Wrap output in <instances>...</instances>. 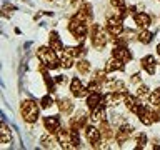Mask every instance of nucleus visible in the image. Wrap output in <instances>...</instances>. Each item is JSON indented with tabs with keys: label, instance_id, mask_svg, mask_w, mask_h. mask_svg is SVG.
Here are the masks:
<instances>
[{
	"label": "nucleus",
	"instance_id": "obj_9",
	"mask_svg": "<svg viewBox=\"0 0 160 150\" xmlns=\"http://www.w3.org/2000/svg\"><path fill=\"white\" fill-rule=\"evenodd\" d=\"M55 137H57V142L60 143V147H63V148H72V133H70L68 128L60 127L58 132L55 133Z\"/></svg>",
	"mask_w": 160,
	"mask_h": 150
},
{
	"label": "nucleus",
	"instance_id": "obj_25",
	"mask_svg": "<svg viewBox=\"0 0 160 150\" xmlns=\"http://www.w3.org/2000/svg\"><path fill=\"white\" fill-rule=\"evenodd\" d=\"M103 105L105 103H100L98 107H95L92 110V115H90V120H92V122H102V120H103V115H105Z\"/></svg>",
	"mask_w": 160,
	"mask_h": 150
},
{
	"label": "nucleus",
	"instance_id": "obj_22",
	"mask_svg": "<svg viewBox=\"0 0 160 150\" xmlns=\"http://www.w3.org/2000/svg\"><path fill=\"white\" fill-rule=\"evenodd\" d=\"M57 107L60 110V113L62 115H68V113H72V110H73V103H72V100L70 98H60L58 102H57Z\"/></svg>",
	"mask_w": 160,
	"mask_h": 150
},
{
	"label": "nucleus",
	"instance_id": "obj_13",
	"mask_svg": "<svg viewBox=\"0 0 160 150\" xmlns=\"http://www.w3.org/2000/svg\"><path fill=\"white\" fill-rule=\"evenodd\" d=\"M123 103H125V107H127V110H130V112L135 113V115L138 113V110L142 108V105H143V103H140V97H133V95H130V93L125 95Z\"/></svg>",
	"mask_w": 160,
	"mask_h": 150
},
{
	"label": "nucleus",
	"instance_id": "obj_37",
	"mask_svg": "<svg viewBox=\"0 0 160 150\" xmlns=\"http://www.w3.org/2000/svg\"><path fill=\"white\" fill-rule=\"evenodd\" d=\"M72 52H73V55L75 57H80V55H83L85 53V48L80 45V47H75V48H72Z\"/></svg>",
	"mask_w": 160,
	"mask_h": 150
},
{
	"label": "nucleus",
	"instance_id": "obj_7",
	"mask_svg": "<svg viewBox=\"0 0 160 150\" xmlns=\"http://www.w3.org/2000/svg\"><path fill=\"white\" fill-rule=\"evenodd\" d=\"M85 137H87L88 143L92 147H98V143H102V133H100L98 128H95L93 125H88L85 127Z\"/></svg>",
	"mask_w": 160,
	"mask_h": 150
},
{
	"label": "nucleus",
	"instance_id": "obj_19",
	"mask_svg": "<svg viewBox=\"0 0 160 150\" xmlns=\"http://www.w3.org/2000/svg\"><path fill=\"white\" fill-rule=\"evenodd\" d=\"M133 22H135V25H137V27H140V28H147L148 25L152 23V18H150L148 13L138 12V13L133 15Z\"/></svg>",
	"mask_w": 160,
	"mask_h": 150
},
{
	"label": "nucleus",
	"instance_id": "obj_8",
	"mask_svg": "<svg viewBox=\"0 0 160 150\" xmlns=\"http://www.w3.org/2000/svg\"><path fill=\"white\" fill-rule=\"evenodd\" d=\"M133 127L132 125H128V123H123L122 127H118L117 130V133H115V138H117V143L118 145H123L127 140L132 137V133H133Z\"/></svg>",
	"mask_w": 160,
	"mask_h": 150
},
{
	"label": "nucleus",
	"instance_id": "obj_39",
	"mask_svg": "<svg viewBox=\"0 0 160 150\" xmlns=\"http://www.w3.org/2000/svg\"><path fill=\"white\" fill-rule=\"evenodd\" d=\"M65 82H67V77H63V75H57V77H55V83L57 85L65 83Z\"/></svg>",
	"mask_w": 160,
	"mask_h": 150
},
{
	"label": "nucleus",
	"instance_id": "obj_15",
	"mask_svg": "<svg viewBox=\"0 0 160 150\" xmlns=\"http://www.w3.org/2000/svg\"><path fill=\"white\" fill-rule=\"evenodd\" d=\"M70 92H72L73 97L82 98V97H85V95L88 93V90H87V87H83V83L80 82L78 78H73L72 82H70Z\"/></svg>",
	"mask_w": 160,
	"mask_h": 150
},
{
	"label": "nucleus",
	"instance_id": "obj_21",
	"mask_svg": "<svg viewBox=\"0 0 160 150\" xmlns=\"http://www.w3.org/2000/svg\"><path fill=\"white\" fill-rule=\"evenodd\" d=\"M75 15H77L80 20H83L85 23H90L92 22V7H90L88 3H85V5H82V7L78 8V12Z\"/></svg>",
	"mask_w": 160,
	"mask_h": 150
},
{
	"label": "nucleus",
	"instance_id": "obj_30",
	"mask_svg": "<svg viewBox=\"0 0 160 150\" xmlns=\"http://www.w3.org/2000/svg\"><path fill=\"white\" fill-rule=\"evenodd\" d=\"M52 133H48V135H42L40 137V145H42L43 148H52L53 147V138L50 137Z\"/></svg>",
	"mask_w": 160,
	"mask_h": 150
},
{
	"label": "nucleus",
	"instance_id": "obj_6",
	"mask_svg": "<svg viewBox=\"0 0 160 150\" xmlns=\"http://www.w3.org/2000/svg\"><path fill=\"white\" fill-rule=\"evenodd\" d=\"M87 122H88V115L85 110H77L73 113V117L70 118V128H75V130H80V128H85L87 127Z\"/></svg>",
	"mask_w": 160,
	"mask_h": 150
},
{
	"label": "nucleus",
	"instance_id": "obj_18",
	"mask_svg": "<svg viewBox=\"0 0 160 150\" xmlns=\"http://www.w3.org/2000/svg\"><path fill=\"white\" fill-rule=\"evenodd\" d=\"M105 70H107L108 73L110 72H123V70H125V62L112 57V58L107 60V63H105Z\"/></svg>",
	"mask_w": 160,
	"mask_h": 150
},
{
	"label": "nucleus",
	"instance_id": "obj_4",
	"mask_svg": "<svg viewBox=\"0 0 160 150\" xmlns=\"http://www.w3.org/2000/svg\"><path fill=\"white\" fill-rule=\"evenodd\" d=\"M88 23H85L83 20H80L77 15H73L68 22V32L72 33V37L77 40V42H82L85 38V35L88 33Z\"/></svg>",
	"mask_w": 160,
	"mask_h": 150
},
{
	"label": "nucleus",
	"instance_id": "obj_29",
	"mask_svg": "<svg viewBox=\"0 0 160 150\" xmlns=\"http://www.w3.org/2000/svg\"><path fill=\"white\" fill-rule=\"evenodd\" d=\"M137 37H138V42L140 43H150V42H152V38H153L152 33H150L147 28H142V32H140Z\"/></svg>",
	"mask_w": 160,
	"mask_h": 150
},
{
	"label": "nucleus",
	"instance_id": "obj_31",
	"mask_svg": "<svg viewBox=\"0 0 160 150\" xmlns=\"http://www.w3.org/2000/svg\"><path fill=\"white\" fill-rule=\"evenodd\" d=\"M148 100H150V103H152L153 107H158V105H160V87H158V88H155L153 92L150 93Z\"/></svg>",
	"mask_w": 160,
	"mask_h": 150
},
{
	"label": "nucleus",
	"instance_id": "obj_14",
	"mask_svg": "<svg viewBox=\"0 0 160 150\" xmlns=\"http://www.w3.org/2000/svg\"><path fill=\"white\" fill-rule=\"evenodd\" d=\"M125 95H127L125 92H112V90H110V92L103 97V103L107 105V107H115V105L120 103L125 98Z\"/></svg>",
	"mask_w": 160,
	"mask_h": 150
},
{
	"label": "nucleus",
	"instance_id": "obj_41",
	"mask_svg": "<svg viewBox=\"0 0 160 150\" xmlns=\"http://www.w3.org/2000/svg\"><path fill=\"white\" fill-rule=\"evenodd\" d=\"M157 53H158V55H160V43H158V45H157Z\"/></svg>",
	"mask_w": 160,
	"mask_h": 150
},
{
	"label": "nucleus",
	"instance_id": "obj_1",
	"mask_svg": "<svg viewBox=\"0 0 160 150\" xmlns=\"http://www.w3.org/2000/svg\"><path fill=\"white\" fill-rule=\"evenodd\" d=\"M37 58L40 60V63H42L45 68H48V70H55V68L62 67L57 52H55L50 45L48 47H40L37 50Z\"/></svg>",
	"mask_w": 160,
	"mask_h": 150
},
{
	"label": "nucleus",
	"instance_id": "obj_35",
	"mask_svg": "<svg viewBox=\"0 0 160 150\" xmlns=\"http://www.w3.org/2000/svg\"><path fill=\"white\" fill-rule=\"evenodd\" d=\"M107 70H97V72H95V80H97V82H100V83H105V82H107Z\"/></svg>",
	"mask_w": 160,
	"mask_h": 150
},
{
	"label": "nucleus",
	"instance_id": "obj_33",
	"mask_svg": "<svg viewBox=\"0 0 160 150\" xmlns=\"http://www.w3.org/2000/svg\"><path fill=\"white\" fill-rule=\"evenodd\" d=\"M53 105V100H52V95H43L40 98V107L42 108H50Z\"/></svg>",
	"mask_w": 160,
	"mask_h": 150
},
{
	"label": "nucleus",
	"instance_id": "obj_23",
	"mask_svg": "<svg viewBox=\"0 0 160 150\" xmlns=\"http://www.w3.org/2000/svg\"><path fill=\"white\" fill-rule=\"evenodd\" d=\"M48 45H50V47H52L57 53H60V52L63 50V43H62V40H60V37L57 35V32H52V33H50Z\"/></svg>",
	"mask_w": 160,
	"mask_h": 150
},
{
	"label": "nucleus",
	"instance_id": "obj_11",
	"mask_svg": "<svg viewBox=\"0 0 160 150\" xmlns=\"http://www.w3.org/2000/svg\"><path fill=\"white\" fill-rule=\"evenodd\" d=\"M43 127H45V130H47V133L55 135L58 132V128L62 127V123H60L58 117H55V115H48V117L43 118Z\"/></svg>",
	"mask_w": 160,
	"mask_h": 150
},
{
	"label": "nucleus",
	"instance_id": "obj_24",
	"mask_svg": "<svg viewBox=\"0 0 160 150\" xmlns=\"http://www.w3.org/2000/svg\"><path fill=\"white\" fill-rule=\"evenodd\" d=\"M100 133H102V138L105 140V142H108V140L113 137V132H112L110 123L107 122V120H102V122H100Z\"/></svg>",
	"mask_w": 160,
	"mask_h": 150
},
{
	"label": "nucleus",
	"instance_id": "obj_12",
	"mask_svg": "<svg viewBox=\"0 0 160 150\" xmlns=\"http://www.w3.org/2000/svg\"><path fill=\"white\" fill-rule=\"evenodd\" d=\"M137 117H138V120H140L143 125H152V123H155V113H153V110L150 108V107H145V105H142V108L138 110Z\"/></svg>",
	"mask_w": 160,
	"mask_h": 150
},
{
	"label": "nucleus",
	"instance_id": "obj_38",
	"mask_svg": "<svg viewBox=\"0 0 160 150\" xmlns=\"http://www.w3.org/2000/svg\"><path fill=\"white\" fill-rule=\"evenodd\" d=\"M110 3H112L115 8H122V7H125V0H110Z\"/></svg>",
	"mask_w": 160,
	"mask_h": 150
},
{
	"label": "nucleus",
	"instance_id": "obj_32",
	"mask_svg": "<svg viewBox=\"0 0 160 150\" xmlns=\"http://www.w3.org/2000/svg\"><path fill=\"white\" fill-rule=\"evenodd\" d=\"M150 93H152V92L148 90L147 85H140V87L137 88V97H140V98H148Z\"/></svg>",
	"mask_w": 160,
	"mask_h": 150
},
{
	"label": "nucleus",
	"instance_id": "obj_17",
	"mask_svg": "<svg viewBox=\"0 0 160 150\" xmlns=\"http://www.w3.org/2000/svg\"><path fill=\"white\" fill-rule=\"evenodd\" d=\"M140 63H142V68L148 75H153L155 73V68H157V60H155L153 55H145V57L140 60Z\"/></svg>",
	"mask_w": 160,
	"mask_h": 150
},
{
	"label": "nucleus",
	"instance_id": "obj_5",
	"mask_svg": "<svg viewBox=\"0 0 160 150\" xmlns=\"http://www.w3.org/2000/svg\"><path fill=\"white\" fill-rule=\"evenodd\" d=\"M105 28H107L108 35L112 37H120L123 33V18H120L118 15L117 17H110L105 23Z\"/></svg>",
	"mask_w": 160,
	"mask_h": 150
},
{
	"label": "nucleus",
	"instance_id": "obj_28",
	"mask_svg": "<svg viewBox=\"0 0 160 150\" xmlns=\"http://www.w3.org/2000/svg\"><path fill=\"white\" fill-rule=\"evenodd\" d=\"M108 90H112V92H125V83L122 80H113V82H110L108 85Z\"/></svg>",
	"mask_w": 160,
	"mask_h": 150
},
{
	"label": "nucleus",
	"instance_id": "obj_36",
	"mask_svg": "<svg viewBox=\"0 0 160 150\" xmlns=\"http://www.w3.org/2000/svg\"><path fill=\"white\" fill-rule=\"evenodd\" d=\"M135 142H137V148H142L145 143H147V135L145 133H138L137 138H135Z\"/></svg>",
	"mask_w": 160,
	"mask_h": 150
},
{
	"label": "nucleus",
	"instance_id": "obj_20",
	"mask_svg": "<svg viewBox=\"0 0 160 150\" xmlns=\"http://www.w3.org/2000/svg\"><path fill=\"white\" fill-rule=\"evenodd\" d=\"M87 107L90 110H93L95 107H98L100 103H103V97H102V93L100 92H92V93H88V97H87Z\"/></svg>",
	"mask_w": 160,
	"mask_h": 150
},
{
	"label": "nucleus",
	"instance_id": "obj_3",
	"mask_svg": "<svg viewBox=\"0 0 160 150\" xmlns=\"http://www.w3.org/2000/svg\"><path fill=\"white\" fill-rule=\"evenodd\" d=\"M20 113H22L25 122L35 123L40 117V107L33 102V100H23V102L20 103Z\"/></svg>",
	"mask_w": 160,
	"mask_h": 150
},
{
	"label": "nucleus",
	"instance_id": "obj_16",
	"mask_svg": "<svg viewBox=\"0 0 160 150\" xmlns=\"http://www.w3.org/2000/svg\"><path fill=\"white\" fill-rule=\"evenodd\" d=\"M58 58H60V65H62L63 68H70L73 65L75 55L72 52V48H67V50H62V52L58 53Z\"/></svg>",
	"mask_w": 160,
	"mask_h": 150
},
{
	"label": "nucleus",
	"instance_id": "obj_40",
	"mask_svg": "<svg viewBox=\"0 0 160 150\" xmlns=\"http://www.w3.org/2000/svg\"><path fill=\"white\" fill-rule=\"evenodd\" d=\"M140 82V75L138 73H135L133 75V78H132V83H138Z\"/></svg>",
	"mask_w": 160,
	"mask_h": 150
},
{
	"label": "nucleus",
	"instance_id": "obj_26",
	"mask_svg": "<svg viewBox=\"0 0 160 150\" xmlns=\"http://www.w3.org/2000/svg\"><path fill=\"white\" fill-rule=\"evenodd\" d=\"M0 142H2V145H7L8 142H12V132L5 123H2V130H0Z\"/></svg>",
	"mask_w": 160,
	"mask_h": 150
},
{
	"label": "nucleus",
	"instance_id": "obj_2",
	"mask_svg": "<svg viewBox=\"0 0 160 150\" xmlns=\"http://www.w3.org/2000/svg\"><path fill=\"white\" fill-rule=\"evenodd\" d=\"M107 35H108L107 28H103L100 23H92V28H90V42H92V47L95 50H103L107 42H108Z\"/></svg>",
	"mask_w": 160,
	"mask_h": 150
},
{
	"label": "nucleus",
	"instance_id": "obj_10",
	"mask_svg": "<svg viewBox=\"0 0 160 150\" xmlns=\"http://www.w3.org/2000/svg\"><path fill=\"white\" fill-rule=\"evenodd\" d=\"M112 57L115 58H118V60H122V62H130L132 60V53H130V50L127 48V45H122V43H118V45H115L113 50H112Z\"/></svg>",
	"mask_w": 160,
	"mask_h": 150
},
{
	"label": "nucleus",
	"instance_id": "obj_34",
	"mask_svg": "<svg viewBox=\"0 0 160 150\" xmlns=\"http://www.w3.org/2000/svg\"><path fill=\"white\" fill-rule=\"evenodd\" d=\"M70 133H72V148H78L80 147V137H78V130L70 128Z\"/></svg>",
	"mask_w": 160,
	"mask_h": 150
},
{
	"label": "nucleus",
	"instance_id": "obj_27",
	"mask_svg": "<svg viewBox=\"0 0 160 150\" xmlns=\"http://www.w3.org/2000/svg\"><path fill=\"white\" fill-rule=\"evenodd\" d=\"M90 62L88 60H78L77 62V72L80 73V75H87L88 72H90Z\"/></svg>",
	"mask_w": 160,
	"mask_h": 150
},
{
	"label": "nucleus",
	"instance_id": "obj_42",
	"mask_svg": "<svg viewBox=\"0 0 160 150\" xmlns=\"http://www.w3.org/2000/svg\"><path fill=\"white\" fill-rule=\"evenodd\" d=\"M158 2H160V0H158Z\"/></svg>",
	"mask_w": 160,
	"mask_h": 150
}]
</instances>
